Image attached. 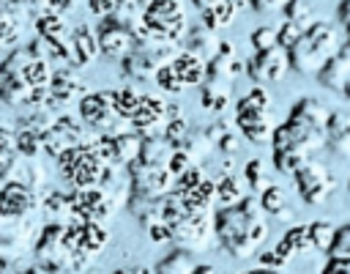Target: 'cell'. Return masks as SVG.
I'll return each mask as SVG.
<instances>
[{
  "instance_id": "6da1fadb",
  "label": "cell",
  "mask_w": 350,
  "mask_h": 274,
  "mask_svg": "<svg viewBox=\"0 0 350 274\" xmlns=\"http://www.w3.org/2000/svg\"><path fill=\"white\" fill-rule=\"evenodd\" d=\"M213 230L221 249L232 258H252L268 238V222L260 200L254 195L238 200L235 206H221L213 211Z\"/></svg>"
},
{
  "instance_id": "7a4b0ae2",
  "label": "cell",
  "mask_w": 350,
  "mask_h": 274,
  "mask_svg": "<svg viewBox=\"0 0 350 274\" xmlns=\"http://www.w3.org/2000/svg\"><path fill=\"white\" fill-rule=\"evenodd\" d=\"M328 107L320 99H301L293 104L290 115L276 126L271 145L273 151H301V153H314L325 148V121H328Z\"/></svg>"
},
{
  "instance_id": "3957f363",
  "label": "cell",
  "mask_w": 350,
  "mask_h": 274,
  "mask_svg": "<svg viewBox=\"0 0 350 274\" xmlns=\"http://www.w3.org/2000/svg\"><path fill=\"white\" fill-rule=\"evenodd\" d=\"M342 47L339 41V30L336 25L325 22V19H314L290 47H287V63L290 71L295 74H317L331 58L334 52Z\"/></svg>"
},
{
  "instance_id": "277c9868",
  "label": "cell",
  "mask_w": 350,
  "mask_h": 274,
  "mask_svg": "<svg viewBox=\"0 0 350 274\" xmlns=\"http://www.w3.org/2000/svg\"><path fill=\"white\" fill-rule=\"evenodd\" d=\"M235 126L241 129V134L254 142H271L276 126H279V115H276V101L273 93L265 85L252 88L249 93H243L235 104Z\"/></svg>"
},
{
  "instance_id": "5b68a950",
  "label": "cell",
  "mask_w": 350,
  "mask_h": 274,
  "mask_svg": "<svg viewBox=\"0 0 350 274\" xmlns=\"http://www.w3.org/2000/svg\"><path fill=\"white\" fill-rule=\"evenodd\" d=\"M142 27L148 38L175 44L189 33V14L180 0H150L142 11Z\"/></svg>"
},
{
  "instance_id": "8992f818",
  "label": "cell",
  "mask_w": 350,
  "mask_h": 274,
  "mask_svg": "<svg viewBox=\"0 0 350 274\" xmlns=\"http://www.w3.org/2000/svg\"><path fill=\"white\" fill-rule=\"evenodd\" d=\"M57 167L77 189L98 186L109 178V164L90 145H74V148L63 151L57 156Z\"/></svg>"
},
{
  "instance_id": "52a82bcc",
  "label": "cell",
  "mask_w": 350,
  "mask_h": 274,
  "mask_svg": "<svg viewBox=\"0 0 350 274\" xmlns=\"http://www.w3.org/2000/svg\"><path fill=\"white\" fill-rule=\"evenodd\" d=\"M175 55H178L175 44L156 41V38L137 41L134 49L123 58V74L131 79H156L159 68H164Z\"/></svg>"
},
{
  "instance_id": "ba28073f",
  "label": "cell",
  "mask_w": 350,
  "mask_h": 274,
  "mask_svg": "<svg viewBox=\"0 0 350 274\" xmlns=\"http://www.w3.org/2000/svg\"><path fill=\"white\" fill-rule=\"evenodd\" d=\"M205 68H208V63H205L200 55H194V52H189V49H180L164 68H159L156 82H159V88L167 90V93H183L186 88L202 85Z\"/></svg>"
},
{
  "instance_id": "9c48e42d",
  "label": "cell",
  "mask_w": 350,
  "mask_h": 274,
  "mask_svg": "<svg viewBox=\"0 0 350 274\" xmlns=\"http://www.w3.org/2000/svg\"><path fill=\"white\" fill-rule=\"evenodd\" d=\"M129 167H131L134 197L159 200V197H164V195H170L175 189V175L170 173L167 164H153V162L134 159V162H129Z\"/></svg>"
},
{
  "instance_id": "30bf717a",
  "label": "cell",
  "mask_w": 350,
  "mask_h": 274,
  "mask_svg": "<svg viewBox=\"0 0 350 274\" xmlns=\"http://www.w3.org/2000/svg\"><path fill=\"white\" fill-rule=\"evenodd\" d=\"M293 181H295V189L306 206H323L328 200V195L336 189L334 173H328V167L314 162V159H306L293 173Z\"/></svg>"
},
{
  "instance_id": "8fae6325",
  "label": "cell",
  "mask_w": 350,
  "mask_h": 274,
  "mask_svg": "<svg viewBox=\"0 0 350 274\" xmlns=\"http://www.w3.org/2000/svg\"><path fill=\"white\" fill-rule=\"evenodd\" d=\"M178 112H180V110H178L175 104H167V101L159 99V96H142L139 104H137V110H134V115L129 118V123H131V129H134L139 137H150V134L164 132L167 121L175 118Z\"/></svg>"
},
{
  "instance_id": "7c38bea8",
  "label": "cell",
  "mask_w": 350,
  "mask_h": 274,
  "mask_svg": "<svg viewBox=\"0 0 350 274\" xmlns=\"http://www.w3.org/2000/svg\"><path fill=\"white\" fill-rule=\"evenodd\" d=\"M246 71L254 82L260 85H271V82H279L284 79V74L290 71V63H287V49L284 47H268V49H257L249 63H246Z\"/></svg>"
},
{
  "instance_id": "4fadbf2b",
  "label": "cell",
  "mask_w": 350,
  "mask_h": 274,
  "mask_svg": "<svg viewBox=\"0 0 350 274\" xmlns=\"http://www.w3.org/2000/svg\"><path fill=\"white\" fill-rule=\"evenodd\" d=\"M79 115H82V121H85L88 126L101 129V132L109 134V137H112V123H115V121H123V118L115 112V107H112V90H98V93L82 96V101H79Z\"/></svg>"
},
{
  "instance_id": "5bb4252c",
  "label": "cell",
  "mask_w": 350,
  "mask_h": 274,
  "mask_svg": "<svg viewBox=\"0 0 350 274\" xmlns=\"http://www.w3.org/2000/svg\"><path fill=\"white\" fill-rule=\"evenodd\" d=\"M68 211L79 222H101L104 216L112 214V197H107L98 186L77 189L74 197L68 200Z\"/></svg>"
},
{
  "instance_id": "9a60e30c",
  "label": "cell",
  "mask_w": 350,
  "mask_h": 274,
  "mask_svg": "<svg viewBox=\"0 0 350 274\" xmlns=\"http://www.w3.org/2000/svg\"><path fill=\"white\" fill-rule=\"evenodd\" d=\"M41 145L46 148V153L60 156L63 151H68L74 145H82V126L74 118L60 115V118H55L52 126L41 129Z\"/></svg>"
},
{
  "instance_id": "2e32d148",
  "label": "cell",
  "mask_w": 350,
  "mask_h": 274,
  "mask_svg": "<svg viewBox=\"0 0 350 274\" xmlns=\"http://www.w3.org/2000/svg\"><path fill=\"white\" fill-rule=\"evenodd\" d=\"M96 41H98V52H104L107 58H118V60H123L134 49V44H137L134 33L129 27L118 25L112 16L101 19L98 33H96Z\"/></svg>"
},
{
  "instance_id": "e0dca14e",
  "label": "cell",
  "mask_w": 350,
  "mask_h": 274,
  "mask_svg": "<svg viewBox=\"0 0 350 274\" xmlns=\"http://www.w3.org/2000/svg\"><path fill=\"white\" fill-rule=\"evenodd\" d=\"M314 77L320 79L323 88H328V90H334V93H342L345 85H347V79H350V44H342V47L334 52V58H331Z\"/></svg>"
},
{
  "instance_id": "ac0fdd59",
  "label": "cell",
  "mask_w": 350,
  "mask_h": 274,
  "mask_svg": "<svg viewBox=\"0 0 350 274\" xmlns=\"http://www.w3.org/2000/svg\"><path fill=\"white\" fill-rule=\"evenodd\" d=\"M33 208V192L22 181H5L0 186V216H22Z\"/></svg>"
},
{
  "instance_id": "d6986e66",
  "label": "cell",
  "mask_w": 350,
  "mask_h": 274,
  "mask_svg": "<svg viewBox=\"0 0 350 274\" xmlns=\"http://www.w3.org/2000/svg\"><path fill=\"white\" fill-rule=\"evenodd\" d=\"M325 145L342 156L350 159V115L347 112H331L325 121Z\"/></svg>"
},
{
  "instance_id": "ffe728a7",
  "label": "cell",
  "mask_w": 350,
  "mask_h": 274,
  "mask_svg": "<svg viewBox=\"0 0 350 274\" xmlns=\"http://www.w3.org/2000/svg\"><path fill=\"white\" fill-rule=\"evenodd\" d=\"M71 63L77 66H85L90 63L96 55H98V41H96V30L90 25H79L74 33H71Z\"/></svg>"
},
{
  "instance_id": "44dd1931",
  "label": "cell",
  "mask_w": 350,
  "mask_h": 274,
  "mask_svg": "<svg viewBox=\"0 0 350 274\" xmlns=\"http://www.w3.org/2000/svg\"><path fill=\"white\" fill-rule=\"evenodd\" d=\"M79 77L71 71V68H57L55 74H49V93H46V101L49 104H60V101H68L74 99V93L79 90Z\"/></svg>"
},
{
  "instance_id": "7402d4cb",
  "label": "cell",
  "mask_w": 350,
  "mask_h": 274,
  "mask_svg": "<svg viewBox=\"0 0 350 274\" xmlns=\"http://www.w3.org/2000/svg\"><path fill=\"white\" fill-rule=\"evenodd\" d=\"M219 36H216V30H211V27H205V25H200V27H191L189 33H186V49L189 52H194V55H200L205 63L219 52Z\"/></svg>"
},
{
  "instance_id": "603a6c76",
  "label": "cell",
  "mask_w": 350,
  "mask_h": 274,
  "mask_svg": "<svg viewBox=\"0 0 350 274\" xmlns=\"http://www.w3.org/2000/svg\"><path fill=\"white\" fill-rule=\"evenodd\" d=\"M175 148L183 151V153L197 164L200 159H205V156L213 151V137H211L208 132H191V129H189V132L175 142Z\"/></svg>"
},
{
  "instance_id": "cb8c5ba5",
  "label": "cell",
  "mask_w": 350,
  "mask_h": 274,
  "mask_svg": "<svg viewBox=\"0 0 350 274\" xmlns=\"http://www.w3.org/2000/svg\"><path fill=\"white\" fill-rule=\"evenodd\" d=\"M241 0H224L208 11H202V25L211 27V30H221V27H230L235 22V16L241 14Z\"/></svg>"
},
{
  "instance_id": "d4e9b609",
  "label": "cell",
  "mask_w": 350,
  "mask_h": 274,
  "mask_svg": "<svg viewBox=\"0 0 350 274\" xmlns=\"http://www.w3.org/2000/svg\"><path fill=\"white\" fill-rule=\"evenodd\" d=\"M194 269H197L194 252L178 247V249H172V252L156 266V274H194Z\"/></svg>"
},
{
  "instance_id": "484cf974",
  "label": "cell",
  "mask_w": 350,
  "mask_h": 274,
  "mask_svg": "<svg viewBox=\"0 0 350 274\" xmlns=\"http://www.w3.org/2000/svg\"><path fill=\"white\" fill-rule=\"evenodd\" d=\"M16 74H19L22 85H25L27 90H30V88H44V85L49 82V66H46V60H44L38 52H36Z\"/></svg>"
},
{
  "instance_id": "4316f807",
  "label": "cell",
  "mask_w": 350,
  "mask_h": 274,
  "mask_svg": "<svg viewBox=\"0 0 350 274\" xmlns=\"http://www.w3.org/2000/svg\"><path fill=\"white\" fill-rule=\"evenodd\" d=\"M25 96H27V88L22 85L19 74L11 66L0 63V99L8 104H16V101H25Z\"/></svg>"
},
{
  "instance_id": "83f0119b",
  "label": "cell",
  "mask_w": 350,
  "mask_h": 274,
  "mask_svg": "<svg viewBox=\"0 0 350 274\" xmlns=\"http://www.w3.org/2000/svg\"><path fill=\"white\" fill-rule=\"evenodd\" d=\"M202 104L213 112H221L227 104H230V93H232V85H224V82H213V79H202Z\"/></svg>"
},
{
  "instance_id": "f1b7e54d",
  "label": "cell",
  "mask_w": 350,
  "mask_h": 274,
  "mask_svg": "<svg viewBox=\"0 0 350 274\" xmlns=\"http://www.w3.org/2000/svg\"><path fill=\"white\" fill-rule=\"evenodd\" d=\"M139 145L142 137L137 132H120L112 134V151H115V162H134L139 156Z\"/></svg>"
},
{
  "instance_id": "f546056e",
  "label": "cell",
  "mask_w": 350,
  "mask_h": 274,
  "mask_svg": "<svg viewBox=\"0 0 350 274\" xmlns=\"http://www.w3.org/2000/svg\"><path fill=\"white\" fill-rule=\"evenodd\" d=\"M36 27H38L41 41H49V44H66V41H63V38H66V25H63V19H60L55 11L41 14L38 22H36Z\"/></svg>"
},
{
  "instance_id": "4dcf8cb0",
  "label": "cell",
  "mask_w": 350,
  "mask_h": 274,
  "mask_svg": "<svg viewBox=\"0 0 350 274\" xmlns=\"http://www.w3.org/2000/svg\"><path fill=\"white\" fill-rule=\"evenodd\" d=\"M309 241H312V249L317 252H328L331 249V241H334V233H336V225L331 219H314L309 227Z\"/></svg>"
},
{
  "instance_id": "1f68e13d",
  "label": "cell",
  "mask_w": 350,
  "mask_h": 274,
  "mask_svg": "<svg viewBox=\"0 0 350 274\" xmlns=\"http://www.w3.org/2000/svg\"><path fill=\"white\" fill-rule=\"evenodd\" d=\"M243 178L238 175H227L216 184V200H219V208L221 206H235L238 200H243Z\"/></svg>"
},
{
  "instance_id": "d6a6232c",
  "label": "cell",
  "mask_w": 350,
  "mask_h": 274,
  "mask_svg": "<svg viewBox=\"0 0 350 274\" xmlns=\"http://www.w3.org/2000/svg\"><path fill=\"white\" fill-rule=\"evenodd\" d=\"M139 99H142V93H137L134 88L112 90V107H115V112H118V115H120L123 121H129V118L134 115V110H137Z\"/></svg>"
},
{
  "instance_id": "836d02e7",
  "label": "cell",
  "mask_w": 350,
  "mask_h": 274,
  "mask_svg": "<svg viewBox=\"0 0 350 274\" xmlns=\"http://www.w3.org/2000/svg\"><path fill=\"white\" fill-rule=\"evenodd\" d=\"M260 206H262V211L265 214H279L282 208H287V192L282 189V186H276V184H271V186H265L262 192H260Z\"/></svg>"
},
{
  "instance_id": "e575fe53",
  "label": "cell",
  "mask_w": 350,
  "mask_h": 274,
  "mask_svg": "<svg viewBox=\"0 0 350 274\" xmlns=\"http://www.w3.org/2000/svg\"><path fill=\"white\" fill-rule=\"evenodd\" d=\"M14 145H16V151H19L22 156H36L38 148H41V132L25 126V129H19V132L14 134Z\"/></svg>"
},
{
  "instance_id": "d590c367",
  "label": "cell",
  "mask_w": 350,
  "mask_h": 274,
  "mask_svg": "<svg viewBox=\"0 0 350 274\" xmlns=\"http://www.w3.org/2000/svg\"><path fill=\"white\" fill-rule=\"evenodd\" d=\"M306 159H309V156L301 153V151H287V148L273 151V167H276L279 173H284V175H293Z\"/></svg>"
},
{
  "instance_id": "8d00e7d4",
  "label": "cell",
  "mask_w": 350,
  "mask_h": 274,
  "mask_svg": "<svg viewBox=\"0 0 350 274\" xmlns=\"http://www.w3.org/2000/svg\"><path fill=\"white\" fill-rule=\"evenodd\" d=\"M243 181L254 189V192H262L265 186H271V175H268V167L262 164V159H252L243 170Z\"/></svg>"
},
{
  "instance_id": "74e56055",
  "label": "cell",
  "mask_w": 350,
  "mask_h": 274,
  "mask_svg": "<svg viewBox=\"0 0 350 274\" xmlns=\"http://www.w3.org/2000/svg\"><path fill=\"white\" fill-rule=\"evenodd\" d=\"M16 38H19V16L11 8L0 11V49L11 47Z\"/></svg>"
},
{
  "instance_id": "f35d334b",
  "label": "cell",
  "mask_w": 350,
  "mask_h": 274,
  "mask_svg": "<svg viewBox=\"0 0 350 274\" xmlns=\"http://www.w3.org/2000/svg\"><path fill=\"white\" fill-rule=\"evenodd\" d=\"M282 14H284V19L287 22H314L312 19V8L304 3V0H287L284 5H282Z\"/></svg>"
},
{
  "instance_id": "ab89813d",
  "label": "cell",
  "mask_w": 350,
  "mask_h": 274,
  "mask_svg": "<svg viewBox=\"0 0 350 274\" xmlns=\"http://www.w3.org/2000/svg\"><path fill=\"white\" fill-rule=\"evenodd\" d=\"M252 47H254V52H257V49L276 47V27H271V25H260V27L252 33Z\"/></svg>"
},
{
  "instance_id": "60d3db41",
  "label": "cell",
  "mask_w": 350,
  "mask_h": 274,
  "mask_svg": "<svg viewBox=\"0 0 350 274\" xmlns=\"http://www.w3.org/2000/svg\"><path fill=\"white\" fill-rule=\"evenodd\" d=\"M328 255H347L350 258V225H342L336 227L334 233V241H331V249Z\"/></svg>"
},
{
  "instance_id": "b9f144b4",
  "label": "cell",
  "mask_w": 350,
  "mask_h": 274,
  "mask_svg": "<svg viewBox=\"0 0 350 274\" xmlns=\"http://www.w3.org/2000/svg\"><path fill=\"white\" fill-rule=\"evenodd\" d=\"M323 274H350V258L347 255H328Z\"/></svg>"
},
{
  "instance_id": "7bdbcfd3",
  "label": "cell",
  "mask_w": 350,
  "mask_h": 274,
  "mask_svg": "<svg viewBox=\"0 0 350 274\" xmlns=\"http://www.w3.org/2000/svg\"><path fill=\"white\" fill-rule=\"evenodd\" d=\"M88 8H90V14L107 19V16H112V11H115V0H88Z\"/></svg>"
},
{
  "instance_id": "ee69618b",
  "label": "cell",
  "mask_w": 350,
  "mask_h": 274,
  "mask_svg": "<svg viewBox=\"0 0 350 274\" xmlns=\"http://www.w3.org/2000/svg\"><path fill=\"white\" fill-rule=\"evenodd\" d=\"M287 0H249V5L257 11V14H271V11H282Z\"/></svg>"
},
{
  "instance_id": "f6af8a7d",
  "label": "cell",
  "mask_w": 350,
  "mask_h": 274,
  "mask_svg": "<svg viewBox=\"0 0 350 274\" xmlns=\"http://www.w3.org/2000/svg\"><path fill=\"white\" fill-rule=\"evenodd\" d=\"M63 208H68V200H66L63 195H49V197H46V211H49V214H57V211H63Z\"/></svg>"
},
{
  "instance_id": "bcb514c9",
  "label": "cell",
  "mask_w": 350,
  "mask_h": 274,
  "mask_svg": "<svg viewBox=\"0 0 350 274\" xmlns=\"http://www.w3.org/2000/svg\"><path fill=\"white\" fill-rule=\"evenodd\" d=\"M11 142H14V137H11V132L0 126V159L11 153Z\"/></svg>"
},
{
  "instance_id": "7dc6e473",
  "label": "cell",
  "mask_w": 350,
  "mask_h": 274,
  "mask_svg": "<svg viewBox=\"0 0 350 274\" xmlns=\"http://www.w3.org/2000/svg\"><path fill=\"white\" fill-rule=\"evenodd\" d=\"M339 22L350 33V0H339Z\"/></svg>"
},
{
  "instance_id": "c3c4849f",
  "label": "cell",
  "mask_w": 350,
  "mask_h": 274,
  "mask_svg": "<svg viewBox=\"0 0 350 274\" xmlns=\"http://www.w3.org/2000/svg\"><path fill=\"white\" fill-rule=\"evenodd\" d=\"M189 3L202 14V11H208V8H213V5H219V3H224V0H189Z\"/></svg>"
},
{
  "instance_id": "681fc988",
  "label": "cell",
  "mask_w": 350,
  "mask_h": 274,
  "mask_svg": "<svg viewBox=\"0 0 350 274\" xmlns=\"http://www.w3.org/2000/svg\"><path fill=\"white\" fill-rule=\"evenodd\" d=\"M46 3L52 5V11H66V8H71L74 0H46Z\"/></svg>"
},
{
  "instance_id": "f907efd6",
  "label": "cell",
  "mask_w": 350,
  "mask_h": 274,
  "mask_svg": "<svg viewBox=\"0 0 350 274\" xmlns=\"http://www.w3.org/2000/svg\"><path fill=\"white\" fill-rule=\"evenodd\" d=\"M115 274H150L145 266H131V269H120V271H115Z\"/></svg>"
},
{
  "instance_id": "816d5d0a",
  "label": "cell",
  "mask_w": 350,
  "mask_h": 274,
  "mask_svg": "<svg viewBox=\"0 0 350 274\" xmlns=\"http://www.w3.org/2000/svg\"><path fill=\"white\" fill-rule=\"evenodd\" d=\"M194 274H216V271H213V266H208V263H197Z\"/></svg>"
},
{
  "instance_id": "f5cc1de1",
  "label": "cell",
  "mask_w": 350,
  "mask_h": 274,
  "mask_svg": "<svg viewBox=\"0 0 350 274\" xmlns=\"http://www.w3.org/2000/svg\"><path fill=\"white\" fill-rule=\"evenodd\" d=\"M243 274H282V271H276V269H252V271H243Z\"/></svg>"
},
{
  "instance_id": "db71d44e",
  "label": "cell",
  "mask_w": 350,
  "mask_h": 274,
  "mask_svg": "<svg viewBox=\"0 0 350 274\" xmlns=\"http://www.w3.org/2000/svg\"><path fill=\"white\" fill-rule=\"evenodd\" d=\"M342 96H345V99H350V79H347V85H345V90H342Z\"/></svg>"
},
{
  "instance_id": "11a10c76",
  "label": "cell",
  "mask_w": 350,
  "mask_h": 274,
  "mask_svg": "<svg viewBox=\"0 0 350 274\" xmlns=\"http://www.w3.org/2000/svg\"><path fill=\"white\" fill-rule=\"evenodd\" d=\"M142 3H145V5H148V3H150V0H142Z\"/></svg>"
},
{
  "instance_id": "9f6ffc18",
  "label": "cell",
  "mask_w": 350,
  "mask_h": 274,
  "mask_svg": "<svg viewBox=\"0 0 350 274\" xmlns=\"http://www.w3.org/2000/svg\"><path fill=\"white\" fill-rule=\"evenodd\" d=\"M347 44H350V33H347Z\"/></svg>"
}]
</instances>
